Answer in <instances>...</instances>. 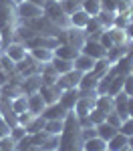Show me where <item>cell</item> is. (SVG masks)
<instances>
[{
    "instance_id": "1",
    "label": "cell",
    "mask_w": 133,
    "mask_h": 151,
    "mask_svg": "<svg viewBox=\"0 0 133 151\" xmlns=\"http://www.w3.org/2000/svg\"><path fill=\"white\" fill-rule=\"evenodd\" d=\"M83 129L79 125V117L75 111H69L65 117V127L59 135V149L57 151H83Z\"/></svg>"
},
{
    "instance_id": "2",
    "label": "cell",
    "mask_w": 133,
    "mask_h": 151,
    "mask_svg": "<svg viewBox=\"0 0 133 151\" xmlns=\"http://www.w3.org/2000/svg\"><path fill=\"white\" fill-rule=\"evenodd\" d=\"M18 14H16V4L12 0H0V40L2 47L6 48L14 38V30L18 26Z\"/></svg>"
},
{
    "instance_id": "3",
    "label": "cell",
    "mask_w": 133,
    "mask_h": 151,
    "mask_svg": "<svg viewBox=\"0 0 133 151\" xmlns=\"http://www.w3.org/2000/svg\"><path fill=\"white\" fill-rule=\"evenodd\" d=\"M42 16L48 18L50 22L55 24V26H59L60 30H65V28H69L71 22H69V16L65 14V10L60 8L59 0H48L47 4H45V8H42Z\"/></svg>"
},
{
    "instance_id": "4",
    "label": "cell",
    "mask_w": 133,
    "mask_h": 151,
    "mask_svg": "<svg viewBox=\"0 0 133 151\" xmlns=\"http://www.w3.org/2000/svg\"><path fill=\"white\" fill-rule=\"evenodd\" d=\"M30 141H32V145L40 147V151H57L59 149V135H50L45 129L35 133V135H30Z\"/></svg>"
},
{
    "instance_id": "5",
    "label": "cell",
    "mask_w": 133,
    "mask_h": 151,
    "mask_svg": "<svg viewBox=\"0 0 133 151\" xmlns=\"http://www.w3.org/2000/svg\"><path fill=\"white\" fill-rule=\"evenodd\" d=\"M16 14H18V22L24 24V22H28V20H32V18L42 16V8L32 4V2H28V0H24L20 4H16Z\"/></svg>"
},
{
    "instance_id": "6",
    "label": "cell",
    "mask_w": 133,
    "mask_h": 151,
    "mask_svg": "<svg viewBox=\"0 0 133 151\" xmlns=\"http://www.w3.org/2000/svg\"><path fill=\"white\" fill-rule=\"evenodd\" d=\"M81 52L87 55V57H91V58H95V60L107 57V48H103L101 42L95 40V38H87L83 42V47H81Z\"/></svg>"
},
{
    "instance_id": "7",
    "label": "cell",
    "mask_w": 133,
    "mask_h": 151,
    "mask_svg": "<svg viewBox=\"0 0 133 151\" xmlns=\"http://www.w3.org/2000/svg\"><path fill=\"white\" fill-rule=\"evenodd\" d=\"M81 77H83V73H79V70H69V73H65V75H59V89H79V83H81Z\"/></svg>"
},
{
    "instance_id": "8",
    "label": "cell",
    "mask_w": 133,
    "mask_h": 151,
    "mask_svg": "<svg viewBox=\"0 0 133 151\" xmlns=\"http://www.w3.org/2000/svg\"><path fill=\"white\" fill-rule=\"evenodd\" d=\"M4 55L10 58V60H14V63H20V60L28 55V48H26L24 42H16V40H12L10 45L4 48Z\"/></svg>"
},
{
    "instance_id": "9",
    "label": "cell",
    "mask_w": 133,
    "mask_h": 151,
    "mask_svg": "<svg viewBox=\"0 0 133 151\" xmlns=\"http://www.w3.org/2000/svg\"><path fill=\"white\" fill-rule=\"evenodd\" d=\"M95 99L97 97H85V95H79V101L75 103V115L77 117H85L89 115L93 109H95Z\"/></svg>"
},
{
    "instance_id": "10",
    "label": "cell",
    "mask_w": 133,
    "mask_h": 151,
    "mask_svg": "<svg viewBox=\"0 0 133 151\" xmlns=\"http://www.w3.org/2000/svg\"><path fill=\"white\" fill-rule=\"evenodd\" d=\"M69 115V111L63 107V105L57 101V103H50L45 107V111H42V117L47 119V121H50V119H60V121H65V117Z\"/></svg>"
},
{
    "instance_id": "11",
    "label": "cell",
    "mask_w": 133,
    "mask_h": 151,
    "mask_svg": "<svg viewBox=\"0 0 133 151\" xmlns=\"http://www.w3.org/2000/svg\"><path fill=\"white\" fill-rule=\"evenodd\" d=\"M38 93L42 95L45 103L50 105V103H57V101H59V97H60V93H63V89H59V85H40Z\"/></svg>"
},
{
    "instance_id": "12",
    "label": "cell",
    "mask_w": 133,
    "mask_h": 151,
    "mask_svg": "<svg viewBox=\"0 0 133 151\" xmlns=\"http://www.w3.org/2000/svg\"><path fill=\"white\" fill-rule=\"evenodd\" d=\"M26 101H28V111H30V113H35V115H42V111H45L47 103H45L42 95L38 93V91H36V93L26 95Z\"/></svg>"
},
{
    "instance_id": "13",
    "label": "cell",
    "mask_w": 133,
    "mask_h": 151,
    "mask_svg": "<svg viewBox=\"0 0 133 151\" xmlns=\"http://www.w3.org/2000/svg\"><path fill=\"white\" fill-rule=\"evenodd\" d=\"M77 101H79V89H65L59 97V103L63 105L67 111H73Z\"/></svg>"
},
{
    "instance_id": "14",
    "label": "cell",
    "mask_w": 133,
    "mask_h": 151,
    "mask_svg": "<svg viewBox=\"0 0 133 151\" xmlns=\"http://www.w3.org/2000/svg\"><path fill=\"white\" fill-rule=\"evenodd\" d=\"M83 30H85V36H87V38H95V40H97V38L101 36V32H105L107 28H105L103 24L99 22V18H97V16H91L89 24L85 26Z\"/></svg>"
},
{
    "instance_id": "15",
    "label": "cell",
    "mask_w": 133,
    "mask_h": 151,
    "mask_svg": "<svg viewBox=\"0 0 133 151\" xmlns=\"http://www.w3.org/2000/svg\"><path fill=\"white\" fill-rule=\"evenodd\" d=\"M28 55L35 58L36 63H40V65H47L55 57V52L50 50V48H40V47H35V48H28Z\"/></svg>"
},
{
    "instance_id": "16",
    "label": "cell",
    "mask_w": 133,
    "mask_h": 151,
    "mask_svg": "<svg viewBox=\"0 0 133 151\" xmlns=\"http://www.w3.org/2000/svg\"><path fill=\"white\" fill-rule=\"evenodd\" d=\"M93 65H95V58L87 57L83 52H79L75 57V60H73V67H75V70H79V73H89V70L93 69Z\"/></svg>"
},
{
    "instance_id": "17",
    "label": "cell",
    "mask_w": 133,
    "mask_h": 151,
    "mask_svg": "<svg viewBox=\"0 0 133 151\" xmlns=\"http://www.w3.org/2000/svg\"><path fill=\"white\" fill-rule=\"evenodd\" d=\"M89 20H91V16H89V14H87L83 8L75 10L71 16H69V22H71V26H73V28H81V30H83L85 26L89 24Z\"/></svg>"
},
{
    "instance_id": "18",
    "label": "cell",
    "mask_w": 133,
    "mask_h": 151,
    "mask_svg": "<svg viewBox=\"0 0 133 151\" xmlns=\"http://www.w3.org/2000/svg\"><path fill=\"white\" fill-rule=\"evenodd\" d=\"M55 52V57H59V58H65V60H75V57L81 52L79 48H75L71 47V45H59V47L52 50Z\"/></svg>"
},
{
    "instance_id": "19",
    "label": "cell",
    "mask_w": 133,
    "mask_h": 151,
    "mask_svg": "<svg viewBox=\"0 0 133 151\" xmlns=\"http://www.w3.org/2000/svg\"><path fill=\"white\" fill-rule=\"evenodd\" d=\"M95 133H97V137H101L103 141H109L113 135H117V133H119V129L113 127V125H109L107 121H105V123L95 125Z\"/></svg>"
},
{
    "instance_id": "20",
    "label": "cell",
    "mask_w": 133,
    "mask_h": 151,
    "mask_svg": "<svg viewBox=\"0 0 133 151\" xmlns=\"http://www.w3.org/2000/svg\"><path fill=\"white\" fill-rule=\"evenodd\" d=\"M109 36L113 40V45H127L129 42V36H127V30L125 28H119V26H111L107 28Z\"/></svg>"
},
{
    "instance_id": "21",
    "label": "cell",
    "mask_w": 133,
    "mask_h": 151,
    "mask_svg": "<svg viewBox=\"0 0 133 151\" xmlns=\"http://www.w3.org/2000/svg\"><path fill=\"white\" fill-rule=\"evenodd\" d=\"M95 109L103 111L105 115L113 113V97H109V95H97V99H95Z\"/></svg>"
},
{
    "instance_id": "22",
    "label": "cell",
    "mask_w": 133,
    "mask_h": 151,
    "mask_svg": "<svg viewBox=\"0 0 133 151\" xmlns=\"http://www.w3.org/2000/svg\"><path fill=\"white\" fill-rule=\"evenodd\" d=\"M83 149L85 151H107V141H103L97 135L95 137H89V139H85Z\"/></svg>"
},
{
    "instance_id": "23",
    "label": "cell",
    "mask_w": 133,
    "mask_h": 151,
    "mask_svg": "<svg viewBox=\"0 0 133 151\" xmlns=\"http://www.w3.org/2000/svg\"><path fill=\"white\" fill-rule=\"evenodd\" d=\"M50 67L55 69L57 75H65V73H69V70L75 69V67H73V60H65V58H59V57H52Z\"/></svg>"
},
{
    "instance_id": "24",
    "label": "cell",
    "mask_w": 133,
    "mask_h": 151,
    "mask_svg": "<svg viewBox=\"0 0 133 151\" xmlns=\"http://www.w3.org/2000/svg\"><path fill=\"white\" fill-rule=\"evenodd\" d=\"M125 147H127V137L123 133H117L107 141V151H123Z\"/></svg>"
},
{
    "instance_id": "25",
    "label": "cell",
    "mask_w": 133,
    "mask_h": 151,
    "mask_svg": "<svg viewBox=\"0 0 133 151\" xmlns=\"http://www.w3.org/2000/svg\"><path fill=\"white\" fill-rule=\"evenodd\" d=\"M125 77H127V75H115V77L111 79L109 89H107V95H109V97H115L117 93H121V91H123V81H125Z\"/></svg>"
},
{
    "instance_id": "26",
    "label": "cell",
    "mask_w": 133,
    "mask_h": 151,
    "mask_svg": "<svg viewBox=\"0 0 133 151\" xmlns=\"http://www.w3.org/2000/svg\"><path fill=\"white\" fill-rule=\"evenodd\" d=\"M45 123H47V119H45V117H42V115H36L24 129H26V133H28V135H35V133H38V131H42V129H45Z\"/></svg>"
},
{
    "instance_id": "27",
    "label": "cell",
    "mask_w": 133,
    "mask_h": 151,
    "mask_svg": "<svg viewBox=\"0 0 133 151\" xmlns=\"http://www.w3.org/2000/svg\"><path fill=\"white\" fill-rule=\"evenodd\" d=\"M81 8H83L89 16H97L99 12H101V0H83V4H81Z\"/></svg>"
},
{
    "instance_id": "28",
    "label": "cell",
    "mask_w": 133,
    "mask_h": 151,
    "mask_svg": "<svg viewBox=\"0 0 133 151\" xmlns=\"http://www.w3.org/2000/svg\"><path fill=\"white\" fill-rule=\"evenodd\" d=\"M115 16H117V12H115V10H105V8H101V12L97 14L99 22L103 24L105 28H111V26H113V20H115Z\"/></svg>"
},
{
    "instance_id": "29",
    "label": "cell",
    "mask_w": 133,
    "mask_h": 151,
    "mask_svg": "<svg viewBox=\"0 0 133 151\" xmlns=\"http://www.w3.org/2000/svg\"><path fill=\"white\" fill-rule=\"evenodd\" d=\"M63 127H65V121H60V119H50L45 123V131L50 135H60Z\"/></svg>"
},
{
    "instance_id": "30",
    "label": "cell",
    "mask_w": 133,
    "mask_h": 151,
    "mask_svg": "<svg viewBox=\"0 0 133 151\" xmlns=\"http://www.w3.org/2000/svg\"><path fill=\"white\" fill-rule=\"evenodd\" d=\"M12 111L18 115V113H24L28 111V101H26V95H18L12 99Z\"/></svg>"
},
{
    "instance_id": "31",
    "label": "cell",
    "mask_w": 133,
    "mask_h": 151,
    "mask_svg": "<svg viewBox=\"0 0 133 151\" xmlns=\"http://www.w3.org/2000/svg\"><path fill=\"white\" fill-rule=\"evenodd\" d=\"M119 133H123L125 137H131L133 135V117H127L119 125Z\"/></svg>"
},
{
    "instance_id": "32",
    "label": "cell",
    "mask_w": 133,
    "mask_h": 151,
    "mask_svg": "<svg viewBox=\"0 0 133 151\" xmlns=\"http://www.w3.org/2000/svg\"><path fill=\"white\" fill-rule=\"evenodd\" d=\"M89 119H91V123H93V125H99V123H105L107 115H105L103 111H99V109H93V111L89 113Z\"/></svg>"
},
{
    "instance_id": "33",
    "label": "cell",
    "mask_w": 133,
    "mask_h": 151,
    "mask_svg": "<svg viewBox=\"0 0 133 151\" xmlns=\"http://www.w3.org/2000/svg\"><path fill=\"white\" fill-rule=\"evenodd\" d=\"M14 149H16V143L12 141L10 135L0 137V151H14Z\"/></svg>"
},
{
    "instance_id": "34",
    "label": "cell",
    "mask_w": 133,
    "mask_h": 151,
    "mask_svg": "<svg viewBox=\"0 0 133 151\" xmlns=\"http://www.w3.org/2000/svg\"><path fill=\"white\" fill-rule=\"evenodd\" d=\"M24 135H28V133H26V129L20 127V125H16V127L10 129V137H12V141H14V143H16V141H20Z\"/></svg>"
},
{
    "instance_id": "35",
    "label": "cell",
    "mask_w": 133,
    "mask_h": 151,
    "mask_svg": "<svg viewBox=\"0 0 133 151\" xmlns=\"http://www.w3.org/2000/svg\"><path fill=\"white\" fill-rule=\"evenodd\" d=\"M35 117H36V115H35V113H30V111L18 113V125H20V127H26V125H28V123H30Z\"/></svg>"
},
{
    "instance_id": "36",
    "label": "cell",
    "mask_w": 133,
    "mask_h": 151,
    "mask_svg": "<svg viewBox=\"0 0 133 151\" xmlns=\"http://www.w3.org/2000/svg\"><path fill=\"white\" fill-rule=\"evenodd\" d=\"M123 93L127 97H133V77L131 75H127L125 81H123Z\"/></svg>"
},
{
    "instance_id": "37",
    "label": "cell",
    "mask_w": 133,
    "mask_h": 151,
    "mask_svg": "<svg viewBox=\"0 0 133 151\" xmlns=\"http://www.w3.org/2000/svg\"><path fill=\"white\" fill-rule=\"evenodd\" d=\"M97 40L101 42V47H103V48H107V50H109L111 47H113V40H111V36H109L107 30H105V32H101V36H99Z\"/></svg>"
},
{
    "instance_id": "38",
    "label": "cell",
    "mask_w": 133,
    "mask_h": 151,
    "mask_svg": "<svg viewBox=\"0 0 133 151\" xmlns=\"http://www.w3.org/2000/svg\"><path fill=\"white\" fill-rule=\"evenodd\" d=\"M105 121H107L109 125H113V127H117V129H119V125H121V123H123V121H121V119H119V115H117V113H109V115H107V119H105Z\"/></svg>"
},
{
    "instance_id": "39",
    "label": "cell",
    "mask_w": 133,
    "mask_h": 151,
    "mask_svg": "<svg viewBox=\"0 0 133 151\" xmlns=\"http://www.w3.org/2000/svg\"><path fill=\"white\" fill-rule=\"evenodd\" d=\"M6 135H10V127H8L6 121L0 117V137H6Z\"/></svg>"
},
{
    "instance_id": "40",
    "label": "cell",
    "mask_w": 133,
    "mask_h": 151,
    "mask_svg": "<svg viewBox=\"0 0 133 151\" xmlns=\"http://www.w3.org/2000/svg\"><path fill=\"white\" fill-rule=\"evenodd\" d=\"M117 2H119V0H101V6H103L105 10H115Z\"/></svg>"
},
{
    "instance_id": "41",
    "label": "cell",
    "mask_w": 133,
    "mask_h": 151,
    "mask_svg": "<svg viewBox=\"0 0 133 151\" xmlns=\"http://www.w3.org/2000/svg\"><path fill=\"white\" fill-rule=\"evenodd\" d=\"M127 113L129 117H133V97H129V101H127Z\"/></svg>"
},
{
    "instance_id": "42",
    "label": "cell",
    "mask_w": 133,
    "mask_h": 151,
    "mask_svg": "<svg viewBox=\"0 0 133 151\" xmlns=\"http://www.w3.org/2000/svg\"><path fill=\"white\" fill-rule=\"evenodd\" d=\"M125 30H127V36H129V40L133 42V22L127 24V28H125Z\"/></svg>"
},
{
    "instance_id": "43",
    "label": "cell",
    "mask_w": 133,
    "mask_h": 151,
    "mask_svg": "<svg viewBox=\"0 0 133 151\" xmlns=\"http://www.w3.org/2000/svg\"><path fill=\"white\" fill-rule=\"evenodd\" d=\"M28 2H32V4H36V6H40V8H45V4H47L48 0H28Z\"/></svg>"
},
{
    "instance_id": "44",
    "label": "cell",
    "mask_w": 133,
    "mask_h": 151,
    "mask_svg": "<svg viewBox=\"0 0 133 151\" xmlns=\"http://www.w3.org/2000/svg\"><path fill=\"white\" fill-rule=\"evenodd\" d=\"M127 145H129V147L133 149V135H131V137H127Z\"/></svg>"
},
{
    "instance_id": "45",
    "label": "cell",
    "mask_w": 133,
    "mask_h": 151,
    "mask_svg": "<svg viewBox=\"0 0 133 151\" xmlns=\"http://www.w3.org/2000/svg\"><path fill=\"white\" fill-rule=\"evenodd\" d=\"M129 14H131L129 18H131V22H133V2H131V8H129Z\"/></svg>"
},
{
    "instance_id": "46",
    "label": "cell",
    "mask_w": 133,
    "mask_h": 151,
    "mask_svg": "<svg viewBox=\"0 0 133 151\" xmlns=\"http://www.w3.org/2000/svg\"><path fill=\"white\" fill-rule=\"evenodd\" d=\"M4 52V47H2V40H0V55Z\"/></svg>"
},
{
    "instance_id": "47",
    "label": "cell",
    "mask_w": 133,
    "mask_h": 151,
    "mask_svg": "<svg viewBox=\"0 0 133 151\" xmlns=\"http://www.w3.org/2000/svg\"><path fill=\"white\" fill-rule=\"evenodd\" d=\"M12 2H14V4H20V2H24V0H12Z\"/></svg>"
},
{
    "instance_id": "48",
    "label": "cell",
    "mask_w": 133,
    "mask_h": 151,
    "mask_svg": "<svg viewBox=\"0 0 133 151\" xmlns=\"http://www.w3.org/2000/svg\"><path fill=\"white\" fill-rule=\"evenodd\" d=\"M123 151H133V149H131V147H129V145H127V147H125V149H123Z\"/></svg>"
},
{
    "instance_id": "49",
    "label": "cell",
    "mask_w": 133,
    "mask_h": 151,
    "mask_svg": "<svg viewBox=\"0 0 133 151\" xmlns=\"http://www.w3.org/2000/svg\"><path fill=\"white\" fill-rule=\"evenodd\" d=\"M129 75H131V77H133V63H131V73H129Z\"/></svg>"
},
{
    "instance_id": "50",
    "label": "cell",
    "mask_w": 133,
    "mask_h": 151,
    "mask_svg": "<svg viewBox=\"0 0 133 151\" xmlns=\"http://www.w3.org/2000/svg\"><path fill=\"white\" fill-rule=\"evenodd\" d=\"M0 99H2V95H0Z\"/></svg>"
},
{
    "instance_id": "51",
    "label": "cell",
    "mask_w": 133,
    "mask_h": 151,
    "mask_svg": "<svg viewBox=\"0 0 133 151\" xmlns=\"http://www.w3.org/2000/svg\"><path fill=\"white\" fill-rule=\"evenodd\" d=\"M14 151H18V149H14Z\"/></svg>"
},
{
    "instance_id": "52",
    "label": "cell",
    "mask_w": 133,
    "mask_h": 151,
    "mask_svg": "<svg viewBox=\"0 0 133 151\" xmlns=\"http://www.w3.org/2000/svg\"><path fill=\"white\" fill-rule=\"evenodd\" d=\"M83 151H85V149H83Z\"/></svg>"
}]
</instances>
